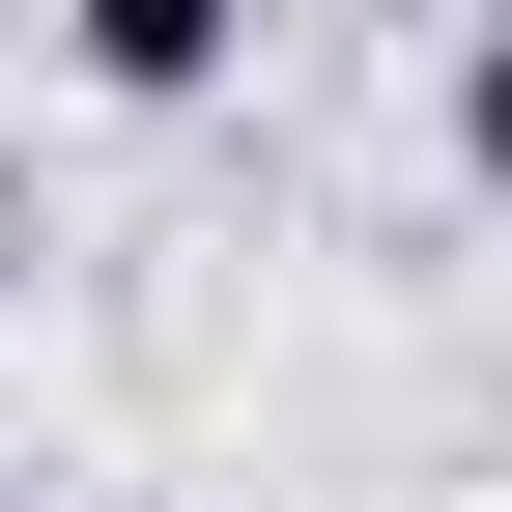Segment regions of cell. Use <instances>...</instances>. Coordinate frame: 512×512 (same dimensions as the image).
<instances>
[{
  "label": "cell",
  "instance_id": "obj_3",
  "mask_svg": "<svg viewBox=\"0 0 512 512\" xmlns=\"http://www.w3.org/2000/svg\"><path fill=\"white\" fill-rule=\"evenodd\" d=\"M0 313H29V228H0Z\"/></svg>",
  "mask_w": 512,
  "mask_h": 512
},
{
  "label": "cell",
  "instance_id": "obj_1",
  "mask_svg": "<svg viewBox=\"0 0 512 512\" xmlns=\"http://www.w3.org/2000/svg\"><path fill=\"white\" fill-rule=\"evenodd\" d=\"M57 57H86L114 114H200L228 57H256V0H57Z\"/></svg>",
  "mask_w": 512,
  "mask_h": 512
},
{
  "label": "cell",
  "instance_id": "obj_4",
  "mask_svg": "<svg viewBox=\"0 0 512 512\" xmlns=\"http://www.w3.org/2000/svg\"><path fill=\"white\" fill-rule=\"evenodd\" d=\"M0 512H29V484H0Z\"/></svg>",
  "mask_w": 512,
  "mask_h": 512
},
{
  "label": "cell",
  "instance_id": "obj_2",
  "mask_svg": "<svg viewBox=\"0 0 512 512\" xmlns=\"http://www.w3.org/2000/svg\"><path fill=\"white\" fill-rule=\"evenodd\" d=\"M456 171H484V200H512V29L456 57Z\"/></svg>",
  "mask_w": 512,
  "mask_h": 512
}]
</instances>
